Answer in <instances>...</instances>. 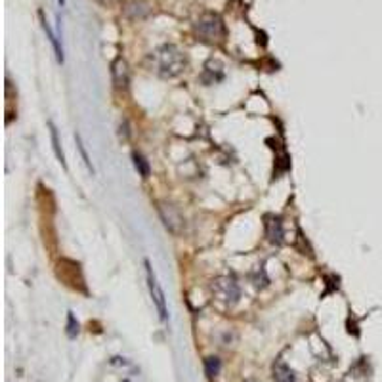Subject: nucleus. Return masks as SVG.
Wrapping results in <instances>:
<instances>
[{
    "mask_svg": "<svg viewBox=\"0 0 382 382\" xmlns=\"http://www.w3.org/2000/svg\"><path fill=\"white\" fill-rule=\"evenodd\" d=\"M149 63H151V69L157 75L172 79V77H178L184 71L186 56L174 44H163L161 48H157L149 56Z\"/></svg>",
    "mask_w": 382,
    "mask_h": 382,
    "instance_id": "f257e3e1",
    "label": "nucleus"
},
{
    "mask_svg": "<svg viewBox=\"0 0 382 382\" xmlns=\"http://www.w3.org/2000/svg\"><path fill=\"white\" fill-rule=\"evenodd\" d=\"M195 29H197V33H199L205 40H209V42H220V40H223V36H226L223 21L220 19V15H216V14H205L201 19L197 21Z\"/></svg>",
    "mask_w": 382,
    "mask_h": 382,
    "instance_id": "f03ea898",
    "label": "nucleus"
},
{
    "mask_svg": "<svg viewBox=\"0 0 382 382\" xmlns=\"http://www.w3.org/2000/svg\"><path fill=\"white\" fill-rule=\"evenodd\" d=\"M145 272H147V285H149V293H151V298L155 306H157V311H159L161 321H166L168 319V310H166V300H165V293L161 288L159 281H157V275L153 272L151 264L145 260Z\"/></svg>",
    "mask_w": 382,
    "mask_h": 382,
    "instance_id": "7ed1b4c3",
    "label": "nucleus"
},
{
    "mask_svg": "<svg viewBox=\"0 0 382 382\" xmlns=\"http://www.w3.org/2000/svg\"><path fill=\"white\" fill-rule=\"evenodd\" d=\"M212 293L218 300H222L226 304L237 302L239 298V285L233 277H218L212 283Z\"/></svg>",
    "mask_w": 382,
    "mask_h": 382,
    "instance_id": "20e7f679",
    "label": "nucleus"
},
{
    "mask_svg": "<svg viewBox=\"0 0 382 382\" xmlns=\"http://www.w3.org/2000/svg\"><path fill=\"white\" fill-rule=\"evenodd\" d=\"M111 75H113V82L117 88H126L130 82V71L128 63L123 58H117L111 65Z\"/></svg>",
    "mask_w": 382,
    "mask_h": 382,
    "instance_id": "39448f33",
    "label": "nucleus"
},
{
    "mask_svg": "<svg viewBox=\"0 0 382 382\" xmlns=\"http://www.w3.org/2000/svg\"><path fill=\"white\" fill-rule=\"evenodd\" d=\"M159 212H161V216H163V220H165V226L170 231H174V233L184 226V220H182V216L178 214V210L174 209L172 205H165V203H161Z\"/></svg>",
    "mask_w": 382,
    "mask_h": 382,
    "instance_id": "423d86ee",
    "label": "nucleus"
},
{
    "mask_svg": "<svg viewBox=\"0 0 382 382\" xmlns=\"http://www.w3.org/2000/svg\"><path fill=\"white\" fill-rule=\"evenodd\" d=\"M266 233H267V239L269 243L274 245H281L283 243V223L279 218H274V216H267L266 218Z\"/></svg>",
    "mask_w": 382,
    "mask_h": 382,
    "instance_id": "0eeeda50",
    "label": "nucleus"
},
{
    "mask_svg": "<svg viewBox=\"0 0 382 382\" xmlns=\"http://www.w3.org/2000/svg\"><path fill=\"white\" fill-rule=\"evenodd\" d=\"M274 380L275 382H296L295 373L290 371V367H287L285 363H275L274 365Z\"/></svg>",
    "mask_w": 382,
    "mask_h": 382,
    "instance_id": "6e6552de",
    "label": "nucleus"
},
{
    "mask_svg": "<svg viewBox=\"0 0 382 382\" xmlns=\"http://www.w3.org/2000/svg\"><path fill=\"white\" fill-rule=\"evenodd\" d=\"M40 17H42V14H40ZM42 29H44V33H46V36L50 38V42H52V46H54V52H56V58H58V61H59V63H63V48L59 46L58 36L54 35V31L50 29V25H48V21H46L44 17H42Z\"/></svg>",
    "mask_w": 382,
    "mask_h": 382,
    "instance_id": "1a4fd4ad",
    "label": "nucleus"
},
{
    "mask_svg": "<svg viewBox=\"0 0 382 382\" xmlns=\"http://www.w3.org/2000/svg\"><path fill=\"white\" fill-rule=\"evenodd\" d=\"M48 126H50V136H52V144H54V151H56V157H58V161L61 163V165H63V168H67L63 149H61V144H59V138H58V130H56L54 123H48Z\"/></svg>",
    "mask_w": 382,
    "mask_h": 382,
    "instance_id": "9d476101",
    "label": "nucleus"
},
{
    "mask_svg": "<svg viewBox=\"0 0 382 382\" xmlns=\"http://www.w3.org/2000/svg\"><path fill=\"white\" fill-rule=\"evenodd\" d=\"M220 369H222V363H220L218 357H207V359H205V371H207V375H209L210 378L216 376L218 373H220Z\"/></svg>",
    "mask_w": 382,
    "mask_h": 382,
    "instance_id": "9b49d317",
    "label": "nucleus"
},
{
    "mask_svg": "<svg viewBox=\"0 0 382 382\" xmlns=\"http://www.w3.org/2000/svg\"><path fill=\"white\" fill-rule=\"evenodd\" d=\"M132 157H134V165H136V168L140 170V174H142L144 178H147V176H149V165H147V161H145L140 153H134Z\"/></svg>",
    "mask_w": 382,
    "mask_h": 382,
    "instance_id": "f8f14e48",
    "label": "nucleus"
},
{
    "mask_svg": "<svg viewBox=\"0 0 382 382\" xmlns=\"http://www.w3.org/2000/svg\"><path fill=\"white\" fill-rule=\"evenodd\" d=\"M75 140H77V147H79L80 155H82V161H84V165H86V168L90 170V172H94V166H92V163H90V157H88L86 149H84V145H82V140H80V134H75Z\"/></svg>",
    "mask_w": 382,
    "mask_h": 382,
    "instance_id": "ddd939ff",
    "label": "nucleus"
},
{
    "mask_svg": "<svg viewBox=\"0 0 382 382\" xmlns=\"http://www.w3.org/2000/svg\"><path fill=\"white\" fill-rule=\"evenodd\" d=\"M67 334H69V339H75L79 334V323L75 321V316H73L71 311L67 316Z\"/></svg>",
    "mask_w": 382,
    "mask_h": 382,
    "instance_id": "4468645a",
    "label": "nucleus"
},
{
    "mask_svg": "<svg viewBox=\"0 0 382 382\" xmlns=\"http://www.w3.org/2000/svg\"><path fill=\"white\" fill-rule=\"evenodd\" d=\"M58 2H59V4H65V0H58Z\"/></svg>",
    "mask_w": 382,
    "mask_h": 382,
    "instance_id": "2eb2a0df",
    "label": "nucleus"
}]
</instances>
